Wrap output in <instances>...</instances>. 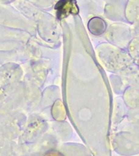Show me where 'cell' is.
Segmentation results:
<instances>
[{"instance_id": "obj_3", "label": "cell", "mask_w": 139, "mask_h": 156, "mask_svg": "<svg viewBox=\"0 0 139 156\" xmlns=\"http://www.w3.org/2000/svg\"><path fill=\"white\" fill-rule=\"evenodd\" d=\"M44 156H64L62 153L58 152L57 150H48L47 152H46Z\"/></svg>"}, {"instance_id": "obj_2", "label": "cell", "mask_w": 139, "mask_h": 156, "mask_svg": "<svg viewBox=\"0 0 139 156\" xmlns=\"http://www.w3.org/2000/svg\"><path fill=\"white\" fill-rule=\"evenodd\" d=\"M107 28V24L103 19L95 17L92 18L89 23V29L92 34L101 35L103 34Z\"/></svg>"}, {"instance_id": "obj_1", "label": "cell", "mask_w": 139, "mask_h": 156, "mask_svg": "<svg viewBox=\"0 0 139 156\" xmlns=\"http://www.w3.org/2000/svg\"><path fill=\"white\" fill-rule=\"evenodd\" d=\"M58 19H63L69 14H78V7L75 0H60L55 6Z\"/></svg>"}]
</instances>
